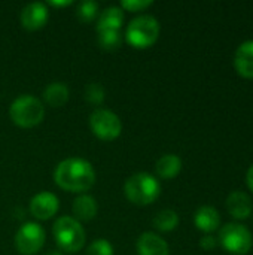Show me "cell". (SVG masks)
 Masks as SVG:
<instances>
[{
  "instance_id": "1",
  "label": "cell",
  "mask_w": 253,
  "mask_h": 255,
  "mask_svg": "<svg viewBox=\"0 0 253 255\" xmlns=\"http://www.w3.org/2000/svg\"><path fill=\"white\" fill-rule=\"evenodd\" d=\"M54 179L55 184L66 191L84 193L95 184V170L89 161L72 157L58 163L54 172Z\"/></svg>"
},
{
  "instance_id": "2",
  "label": "cell",
  "mask_w": 253,
  "mask_h": 255,
  "mask_svg": "<svg viewBox=\"0 0 253 255\" xmlns=\"http://www.w3.org/2000/svg\"><path fill=\"white\" fill-rule=\"evenodd\" d=\"M9 117L12 123L16 124L18 127L31 128L43 121L45 108L37 97L31 94H22L10 103Z\"/></svg>"
},
{
  "instance_id": "3",
  "label": "cell",
  "mask_w": 253,
  "mask_h": 255,
  "mask_svg": "<svg viewBox=\"0 0 253 255\" xmlns=\"http://www.w3.org/2000/svg\"><path fill=\"white\" fill-rule=\"evenodd\" d=\"M124 191L131 203L139 206H146L154 203L160 197L161 184L155 176L140 172L127 179L124 185Z\"/></svg>"
},
{
  "instance_id": "4",
  "label": "cell",
  "mask_w": 253,
  "mask_h": 255,
  "mask_svg": "<svg viewBox=\"0 0 253 255\" xmlns=\"http://www.w3.org/2000/svg\"><path fill=\"white\" fill-rule=\"evenodd\" d=\"M58 248L64 253H79L85 245V230L73 217H60L52 227Z\"/></svg>"
},
{
  "instance_id": "5",
  "label": "cell",
  "mask_w": 253,
  "mask_h": 255,
  "mask_svg": "<svg viewBox=\"0 0 253 255\" xmlns=\"http://www.w3.org/2000/svg\"><path fill=\"white\" fill-rule=\"evenodd\" d=\"M160 36V22L152 15H139L127 27V42L139 49L152 46Z\"/></svg>"
},
{
  "instance_id": "6",
  "label": "cell",
  "mask_w": 253,
  "mask_h": 255,
  "mask_svg": "<svg viewBox=\"0 0 253 255\" xmlns=\"http://www.w3.org/2000/svg\"><path fill=\"white\" fill-rule=\"evenodd\" d=\"M219 242L227 253L245 255L252 250L253 236L245 226L239 223H228L219 232Z\"/></svg>"
},
{
  "instance_id": "7",
  "label": "cell",
  "mask_w": 253,
  "mask_h": 255,
  "mask_svg": "<svg viewBox=\"0 0 253 255\" xmlns=\"http://www.w3.org/2000/svg\"><path fill=\"white\" fill-rule=\"evenodd\" d=\"M89 127L92 133L101 140H113L122 131L119 117L109 109H94L89 117Z\"/></svg>"
},
{
  "instance_id": "8",
  "label": "cell",
  "mask_w": 253,
  "mask_h": 255,
  "mask_svg": "<svg viewBox=\"0 0 253 255\" xmlns=\"http://www.w3.org/2000/svg\"><path fill=\"white\" fill-rule=\"evenodd\" d=\"M46 233L37 223H25L15 235V247L22 255L37 254L45 245Z\"/></svg>"
},
{
  "instance_id": "9",
  "label": "cell",
  "mask_w": 253,
  "mask_h": 255,
  "mask_svg": "<svg viewBox=\"0 0 253 255\" xmlns=\"http://www.w3.org/2000/svg\"><path fill=\"white\" fill-rule=\"evenodd\" d=\"M58 208H60L58 197L49 191H42V193L36 194L30 202L31 215L42 221L52 218L58 212Z\"/></svg>"
},
{
  "instance_id": "10",
  "label": "cell",
  "mask_w": 253,
  "mask_h": 255,
  "mask_svg": "<svg viewBox=\"0 0 253 255\" xmlns=\"http://www.w3.org/2000/svg\"><path fill=\"white\" fill-rule=\"evenodd\" d=\"M48 7L42 1H33L22 7L21 10V24L27 30H39L48 21Z\"/></svg>"
},
{
  "instance_id": "11",
  "label": "cell",
  "mask_w": 253,
  "mask_h": 255,
  "mask_svg": "<svg viewBox=\"0 0 253 255\" xmlns=\"http://www.w3.org/2000/svg\"><path fill=\"white\" fill-rule=\"evenodd\" d=\"M139 255H170L167 242L157 233L146 232L137 239Z\"/></svg>"
},
{
  "instance_id": "12",
  "label": "cell",
  "mask_w": 253,
  "mask_h": 255,
  "mask_svg": "<svg viewBox=\"0 0 253 255\" xmlns=\"http://www.w3.org/2000/svg\"><path fill=\"white\" fill-rule=\"evenodd\" d=\"M228 212L237 220H246L252 215V199L243 191H233L227 199Z\"/></svg>"
},
{
  "instance_id": "13",
  "label": "cell",
  "mask_w": 253,
  "mask_h": 255,
  "mask_svg": "<svg viewBox=\"0 0 253 255\" xmlns=\"http://www.w3.org/2000/svg\"><path fill=\"white\" fill-rule=\"evenodd\" d=\"M234 67L240 76L253 79V39L243 42L234 55Z\"/></svg>"
},
{
  "instance_id": "14",
  "label": "cell",
  "mask_w": 253,
  "mask_h": 255,
  "mask_svg": "<svg viewBox=\"0 0 253 255\" xmlns=\"http://www.w3.org/2000/svg\"><path fill=\"white\" fill-rule=\"evenodd\" d=\"M194 223L198 230L204 233H212L218 230L221 224V215L213 206H201L194 215Z\"/></svg>"
},
{
  "instance_id": "15",
  "label": "cell",
  "mask_w": 253,
  "mask_h": 255,
  "mask_svg": "<svg viewBox=\"0 0 253 255\" xmlns=\"http://www.w3.org/2000/svg\"><path fill=\"white\" fill-rule=\"evenodd\" d=\"M97 202L92 196L88 194H82L79 197L75 199L73 205H72V211H73V218L78 221H89L97 215Z\"/></svg>"
},
{
  "instance_id": "16",
  "label": "cell",
  "mask_w": 253,
  "mask_h": 255,
  "mask_svg": "<svg viewBox=\"0 0 253 255\" xmlns=\"http://www.w3.org/2000/svg\"><path fill=\"white\" fill-rule=\"evenodd\" d=\"M124 22V12L118 6H109L100 12L97 18V31L101 30H121Z\"/></svg>"
},
{
  "instance_id": "17",
  "label": "cell",
  "mask_w": 253,
  "mask_h": 255,
  "mask_svg": "<svg viewBox=\"0 0 253 255\" xmlns=\"http://www.w3.org/2000/svg\"><path fill=\"white\" fill-rule=\"evenodd\" d=\"M157 175L163 179H173L182 170V160L176 154L163 155L155 164Z\"/></svg>"
},
{
  "instance_id": "18",
  "label": "cell",
  "mask_w": 253,
  "mask_h": 255,
  "mask_svg": "<svg viewBox=\"0 0 253 255\" xmlns=\"http://www.w3.org/2000/svg\"><path fill=\"white\" fill-rule=\"evenodd\" d=\"M69 87L64 82H52L45 88L43 100L52 108H60L69 100Z\"/></svg>"
},
{
  "instance_id": "19",
  "label": "cell",
  "mask_w": 253,
  "mask_h": 255,
  "mask_svg": "<svg viewBox=\"0 0 253 255\" xmlns=\"http://www.w3.org/2000/svg\"><path fill=\"white\" fill-rule=\"evenodd\" d=\"M179 224V215L171 209H164L154 218V226L160 232H173Z\"/></svg>"
},
{
  "instance_id": "20",
  "label": "cell",
  "mask_w": 253,
  "mask_h": 255,
  "mask_svg": "<svg viewBox=\"0 0 253 255\" xmlns=\"http://www.w3.org/2000/svg\"><path fill=\"white\" fill-rule=\"evenodd\" d=\"M97 42L98 45L106 51H115L122 43V34L121 30H101L97 31Z\"/></svg>"
},
{
  "instance_id": "21",
  "label": "cell",
  "mask_w": 253,
  "mask_h": 255,
  "mask_svg": "<svg viewBox=\"0 0 253 255\" xmlns=\"http://www.w3.org/2000/svg\"><path fill=\"white\" fill-rule=\"evenodd\" d=\"M76 15L82 22H91L98 15V4L92 0H84L79 3Z\"/></svg>"
},
{
  "instance_id": "22",
  "label": "cell",
  "mask_w": 253,
  "mask_h": 255,
  "mask_svg": "<svg viewBox=\"0 0 253 255\" xmlns=\"http://www.w3.org/2000/svg\"><path fill=\"white\" fill-rule=\"evenodd\" d=\"M84 97L91 105H101L104 100V88L98 82H89L84 90Z\"/></svg>"
},
{
  "instance_id": "23",
  "label": "cell",
  "mask_w": 253,
  "mask_h": 255,
  "mask_svg": "<svg viewBox=\"0 0 253 255\" xmlns=\"http://www.w3.org/2000/svg\"><path fill=\"white\" fill-rule=\"evenodd\" d=\"M85 255H113V247L106 239H97L86 248Z\"/></svg>"
},
{
  "instance_id": "24",
  "label": "cell",
  "mask_w": 253,
  "mask_h": 255,
  "mask_svg": "<svg viewBox=\"0 0 253 255\" xmlns=\"http://www.w3.org/2000/svg\"><path fill=\"white\" fill-rule=\"evenodd\" d=\"M152 0H122L121 9H127L130 12H140L149 6H152Z\"/></svg>"
},
{
  "instance_id": "25",
  "label": "cell",
  "mask_w": 253,
  "mask_h": 255,
  "mask_svg": "<svg viewBox=\"0 0 253 255\" xmlns=\"http://www.w3.org/2000/svg\"><path fill=\"white\" fill-rule=\"evenodd\" d=\"M218 245V239L213 238V236H204L201 241H200V247L206 251H210V250H215Z\"/></svg>"
},
{
  "instance_id": "26",
  "label": "cell",
  "mask_w": 253,
  "mask_h": 255,
  "mask_svg": "<svg viewBox=\"0 0 253 255\" xmlns=\"http://www.w3.org/2000/svg\"><path fill=\"white\" fill-rule=\"evenodd\" d=\"M246 182H248V187L253 191V164L249 167V170L246 173Z\"/></svg>"
},
{
  "instance_id": "27",
  "label": "cell",
  "mask_w": 253,
  "mask_h": 255,
  "mask_svg": "<svg viewBox=\"0 0 253 255\" xmlns=\"http://www.w3.org/2000/svg\"><path fill=\"white\" fill-rule=\"evenodd\" d=\"M49 4H51V6H57V7H63V6L72 4V1H70V0H64V1H49Z\"/></svg>"
},
{
  "instance_id": "28",
  "label": "cell",
  "mask_w": 253,
  "mask_h": 255,
  "mask_svg": "<svg viewBox=\"0 0 253 255\" xmlns=\"http://www.w3.org/2000/svg\"><path fill=\"white\" fill-rule=\"evenodd\" d=\"M45 255H63L60 250H52V251H48Z\"/></svg>"
}]
</instances>
